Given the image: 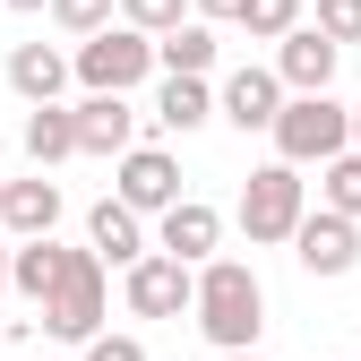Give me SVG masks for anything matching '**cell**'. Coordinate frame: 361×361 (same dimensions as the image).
<instances>
[{"label":"cell","mask_w":361,"mask_h":361,"mask_svg":"<svg viewBox=\"0 0 361 361\" xmlns=\"http://www.w3.org/2000/svg\"><path fill=\"white\" fill-rule=\"evenodd\" d=\"M190 267H172V258H138V267H129V276H121V293H129V310H138V319H180V310H190Z\"/></svg>","instance_id":"cell-11"},{"label":"cell","mask_w":361,"mask_h":361,"mask_svg":"<svg viewBox=\"0 0 361 361\" xmlns=\"http://www.w3.org/2000/svg\"><path fill=\"white\" fill-rule=\"evenodd\" d=\"M276 112H284V86H276V69H233L224 78V95H215V121H233V129H276Z\"/></svg>","instance_id":"cell-13"},{"label":"cell","mask_w":361,"mask_h":361,"mask_svg":"<svg viewBox=\"0 0 361 361\" xmlns=\"http://www.w3.org/2000/svg\"><path fill=\"white\" fill-rule=\"evenodd\" d=\"M69 121H78V155H129L138 147V112H129V95H86V104H69Z\"/></svg>","instance_id":"cell-12"},{"label":"cell","mask_w":361,"mask_h":361,"mask_svg":"<svg viewBox=\"0 0 361 361\" xmlns=\"http://www.w3.org/2000/svg\"><path fill=\"white\" fill-rule=\"evenodd\" d=\"M353 155H361V104H353Z\"/></svg>","instance_id":"cell-28"},{"label":"cell","mask_w":361,"mask_h":361,"mask_svg":"<svg viewBox=\"0 0 361 361\" xmlns=\"http://www.w3.org/2000/svg\"><path fill=\"white\" fill-rule=\"evenodd\" d=\"M215 361H258V353H215Z\"/></svg>","instance_id":"cell-30"},{"label":"cell","mask_w":361,"mask_h":361,"mask_svg":"<svg viewBox=\"0 0 361 361\" xmlns=\"http://www.w3.org/2000/svg\"><path fill=\"white\" fill-rule=\"evenodd\" d=\"M241 26H250V43H284V35L301 26V0H250Z\"/></svg>","instance_id":"cell-23"},{"label":"cell","mask_w":361,"mask_h":361,"mask_svg":"<svg viewBox=\"0 0 361 361\" xmlns=\"http://www.w3.org/2000/svg\"><path fill=\"white\" fill-rule=\"evenodd\" d=\"M86 250H95V267H121V276H129V267L147 258V224L129 215L121 198H95V207H86Z\"/></svg>","instance_id":"cell-14"},{"label":"cell","mask_w":361,"mask_h":361,"mask_svg":"<svg viewBox=\"0 0 361 361\" xmlns=\"http://www.w3.org/2000/svg\"><path fill=\"white\" fill-rule=\"evenodd\" d=\"M155 69H164V78H207V69H215V26L180 18L172 35H155Z\"/></svg>","instance_id":"cell-17"},{"label":"cell","mask_w":361,"mask_h":361,"mask_svg":"<svg viewBox=\"0 0 361 361\" xmlns=\"http://www.w3.org/2000/svg\"><path fill=\"white\" fill-rule=\"evenodd\" d=\"M86 361H147V344H138V336H112V327H104L95 344H86Z\"/></svg>","instance_id":"cell-25"},{"label":"cell","mask_w":361,"mask_h":361,"mask_svg":"<svg viewBox=\"0 0 361 361\" xmlns=\"http://www.w3.org/2000/svg\"><path fill=\"white\" fill-rule=\"evenodd\" d=\"M190 319L215 353H258V327H267V284L250 258H207L198 284H190Z\"/></svg>","instance_id":"cell-1"},{"label":"cell","mask_w":361,"mask_h":361,"mask_svg":"<svg viewBox=\"0 0 361 361\" xmlns=\"http://www.w3.org/2000/svg\"><path fill=\"white\" fill-rule=\"evenodd\" d=\"M9 86H18V95L43 112V104H61V86H69V61L52 52V43H18V52H9Z\"/></svg>","instance_id":"cell-16"},{"label":"cell","mask_w":361,"mask_h":361,"mask_svg":"<svg viewBox=\"0 0 361 361\" xmlns=\"http://www.w3.org/2000/svg\"><path fill=\"white\" fill-rule=\"evenodd\" d=\"M43 9H52L61 18V35H104V26H121V9H112V0H43Z\"/></svg>","instance_id":"cell-22"},{"label":"cell","mask_w":361,"mask_h":361,"mask_svg":"<svg viewBox=\"0 0 361 361\" xmlns=\"http://www.w3.org/2000/svg\"><path fill=\"white\" fill-rule=\"evenodd\" d=\"M190 9H198V26H241L250 0H190Z\"/></svg>","instance_id":"cell-26"},{"label":"cell","mask_w":361,"mask_h":361,"mask_svg":"<svg viewBox=\"0 0 361 361\" xmlns=\"http://www.w3.org/2000/svg\"><path fill=\"white\" fill-rule=\"evenodd\" d=\"M336 61H344V52H336V43L301 18V26L276 43V61H267V69H276V86H284V95H327V86H336Z\"/></svg>","instance_id":"cell-9"},{"label":"cell","mask_w":361,"mask_h":361,"mask_svg":"<svg viewBox=\"0 0 361 361\" xmlns=\"http://www.w3.org/2000/svg\"><path fill=\"white\" fill-rule=\"evenodd\" d=\"M0 293H9V241H0Z\"/></svg>","instance_id":"cell-27"},{"label":"cell","mask_w":361,"mask_h":361,"mask_svg":"<svg viewBox=\"0 0 361 361\" xmlns=\"http://www.w3.org/2000/svg\"><path fill=\"white\" fill-rule=\"evenodd\" d=\"M0 9H43V0H0Z\"/></svg>","instance_id":"cell-29"},{"label":"cell","mask_w":361,"mask_h":361,"mask_svg":"<svg viewBox=\"0 0 361 361\" xmlns=\"http://www.w3.org/2000/svg\"><path fill=\"white\" fill-rule=\"evenodd\" d=\"M353 147V104H336V95H284V112H276V164H336Z\"/></svg>","instance_id":"cell-2"},{"label":"cell","mask_w":361,"mask_h":361,"mask_svg":"<svg viewBox=\"0 0 361 361\" xmlns=\"http://www.w3.org/2000/svg\"><path fill=\"white\" fill-rule=\"evenodd\" d=\"M310 215V180L293 172V164H258L250 172V190H241V233H250V250H276V241H293V224Z\"/></svg>","instance_id":"cell-5"},{"label":"cell","mask_w":361,"mask_h":361,"mask_svg":"<svg viewBox=\"0 0 361 361\" xmlns=\"http://www.w3.org/2000/svg\"><path fill=\"white\" fill-rule=\"evenodd\" d=\"M319 207L344 215V224H361V155H353V147H344L336 164H319Z\"/></svg>","instance_id":"cell-20"},{"label":"cell","mask_w":361,"mask_h":361,"mask_svg":"<svg viewBox=\"0 0 361 361\" xmlns=\"http://www.w3.org/2000/svg\"><path fill=\"white\" fill-rule=\"evenodd\" d=\"M112 9H121V26H129V35H147V43H155V35H172V26H180V9H190V0H112Z\"/></svg>","instance_id":"cell-21"},{"label":"cell","mask_w":361,"mask_h":361,"mask_svg":"<svg viewBox=\"0 0 361 361\" xmlns=\"http://www.w3.org/2000/svg\"><path fill=\"white\" fill-rule=\"evenodd\" d=\"M310 26L344 52V43H361V0H319V18H310Z\"/></svg>","instance_id":"cell-24"},{"label":"cell","mask_w":361,"mask_h":361,"mask_svg":"<svg viewBox=\"0 0 361 361\" xmlns=\"http://www.w3.org/2000/svg\"><path fill=\"white\" fill-rule=\"evenodd\" d=\"M26 155H35V172H52V164H69V155H78V121H69V104L26 112Z\"/></svg>","instance_id":"cell-19"},{"label":"cell","mask_w":361,"mask_h":361,"mask_svg":"<svg viewBox=\"0 0 361 361\" xmlns=\"http://www.w3.org/2000/svg\"><path fill=\"white\" fill-rule=\"evenodd\" d=\"M293 258H301V276H353V267H361V224L310 207L293 224Z\"/></svg>","instance_id":"cell-8"},{"label":"cell","mask_w":361,"mask_h":361,"mask_svg":"<svg viewBox=\"0 0 361 361\" xmlns=\"http://www.w3.org/2000/svg\"><path fill=\"white\" fill-rule=\"evenodd\" d=\"M61 267H69L61 241H9V293H26V301L43 310V293L61 284Z\"/></svg>","instance_id":"cell-18"},{"label":"cell","mask_w":361,"mask_h":361,"mask_svg":"<svg viewBox=\"0 0 361 361\" xmlns=\"http://www.w3.org/2000/svg\"><path fill=\"white\" fill-rule=\"evenodd\" d=\"M147 121L164 129V138H190V129H207V121H215V86H207V78H164Z\"/></svg>","instance_id":"cell-15"},{"label":"cell","mask_w":361,"mask_h":361,"mask_svg":"<svg viewBox=\"0 0 361 361\" xmlns=\"http://www.w3.org/2000/svg\"><path fill=\"white\" fill-rule=\"evenodd\" d=\"M69 78L86 86V95H129V86L155 78V43L129 35V26H104V35H86L69 52Z\"/></svg>","instance_id":"cell-4"},{"label":"cell","mask_w":361,"mask_h":361,"mask_svg":"<svg viewBox=\"0 0 361 361\" xmlns=\"http://www.w3.org/2000/svg\"><path fill=\"white\" fill-rule=\"evenodd\" d=\"M112 198L138 215V224H147V215H164V207L180 198V164H172L164 147H129V155L112 164Z\"/></svg>","instance_id":"cell-7"},{"label":"cell","mask_w":361,"mask_h":361,"mask_svg":"<svg viewBox=\"0 0 361 361\" xmlns=\"http://www.w3.org/2000/svg\"><path fill=\"white\" fill-rule=\"evenodd\" d=\"M104 267H95V250H69V267H61V284L43 293V336H61V344H95L104 336Z\"/></svg>","instance_id":"cell-3"},{"label":"cell","mask_w":361,"mask_h":361,"mask_svg":"<svg viewBox=\"0 0 361 361\" xmlns=\"http://www.w3.org/2000/svg\"><path fill=\"white\" fill-rule=\"evenodd\" d=\"M215 241H224V215L207 207V198H172L164 215H155V258H172V267H198L215 258Z\"/></svg>","instance_id":"cell-6"},{"label":"cell","mask_w":361,"mask_h":361,"mask_svg":"<svg viewBox=\"0 0 361 361\" xmlns=\"http://www.w3.org/2000/svg\"><path fill=\"white\" fill-rule=\"evenodd\" d=\"M61 224V180L35 172V180H0V233L9 241H52Z\"/></svg>","instance_id":"cell-10"}]
</instances>
